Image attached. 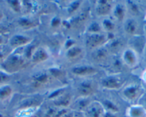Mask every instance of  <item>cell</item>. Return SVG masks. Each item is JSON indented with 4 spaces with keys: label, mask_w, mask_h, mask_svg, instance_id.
I'll use <instances>...</instances> for the list:
<instances>
[{
    "label": "cell",
    "mask_w": 146,
    "mask_h": 117,
    "mask_svg": "<svg viewBox=\"0 0 146 117\" xmlns=\"http://www.w3.org/2000/svg\"><path fill=\"white\" fill-rule=\"evenodd\" d=\"M25 65L23 57L19 54H12L5 58L0 63V69L7 74L16 72L22 69Z\"/></svg>",
    "instance_id": "1"
},
{
    "label": "cell",
    "mask_w": 146,
    "mask_h": 117,
    "mask_svg": "<svg viewBox=\"0 0 146 117\" xmlns=\"http://www.w3.org/2000/svg\"><path fill=\"white\" fill-rule=\"evenodd\" d=\"M143 94V89L140 85L137 83H132L124 88L123 96L126 100L129 101H134L140 98Z\"/></svg>",
    "instance_id": "2"
},
{
    "label": "cell",
    "mask_w": 146,
    "mask_h": 117,
    "mask_svg": "<svg viewBox=\"0 0 146 117\" xmlns=\"http://www.w3.org/2000/svg\"><path fill=\"white\" fill-rule=\"evenodd\" d=\"M123 62L129 67H135L138 63V56L133 49L127 48L122 55Z\"/></svg>",
    "instance_id": "3"
},
{
    "label": "cell",
    "mask_w": 146,
    "mask_h": 117,
    "mask_svg": "<svg viewBox=\"0 0 146 117\" xmlns=\"http://www.w3.org/2000/svg\"><path fill=\"white\" fill-rule=\"evenodd\" d=\"M106 42V37L104 34H91L87 38L86 46L89 48L95 49L101 45H103Z\"/></svg>",
    "instance_id": "4"
},
{
    "label": "cell",
    "mask_w": 146,
    "mask_h": 117,
    "mask_svg": "<svg viewBox=\"0 0 146 117\" xmlns=\"http://www.w3.org/2000/svg\"><path fill=\"white\" fill-rule=\"evenodd\" d=\"M85 111L88 117H103L105 111L102 104L99 102L90 103Z\"/></svg>",
    "instance_id": "5"
},
{
    "label": "cell",
    "mask_w": 146,
    "mask_h": 117,
    "mask_svg": "<svg viewBox=\"0 0 146 117\" xmlns=\"http://www.w3.org/2000/svg\"><path fill=\"white\" fill-rule=\"evenodd\" d=\"M122 81L116 76H108L102 79V85L108 89H117L122 86Z\"/></svg>",
    "instance_id": "6"
},
{
    "label": "cell",
    "mask_w": 146,
    "mask_h": 117,
    "mask_svg": "<svg viewBox=\"0 0 146 117\" xmlns=\"http://www.w3.org/2000/svg\"><path fill=\"white\" fill-rule=\"evenodd\" d=\"M72 73L73 74H75L77 76H90V75L94 74L97 73L96 69L91 66H75V67L72 69Z\"/></svg>",
    "instance_id": "7"
},
{
    "label": "cell",
    "mask_w": 146,
    "mask_h": 117,
    "mask_svg": "<svg viewBox=\"0 0 146 117\" xmlns=\"http://www.w3.org/2000/svg\"><path fill=\"white\" fill-rule=\"evenodd\" d=\"M30 39L21 34H15L9 40V45L13 48L23 47L30 42Z\"/></svg>",
    "instance_id": "8"
},
{
    "label": "cell",
    "mask_w": 146,
    "mask_h": 117,
    "mask_svg": "<svg viewBox=\"0 0 146 117\" xmlns=\"http://www.w3.org/2000/svg\"><path fill=\"white\" fill-rule=\"evenodd\" d=\"M127 114L129 117H146V109L140 104L132 105L127 108Z\"/></svg>",
    "instance_id": "9"
},
{
    "label": "cell",
    "mask_w": 146,
    "mask_h": 117,
    "mask_svg": "<svg viewBox=\"0 0 146 117\" xmlns=\"http://www.w3.org/2000/svg\"><path fill=\"white\" fill-rule=\"evenodd\" d=\"M113 8L111 4L107 1H100L96 7V13L100 16H105L110 13Z\"/></svg>",
    "instance_id": "10"
},
{
    "label": "cell",
    "mask_w": 146,
    "mask_h": 117,
    "mask_svg": "<svg viewBox=\"0 0 146 117\" xmlns=\"http://www.w3.org/2000/svg\"><path fill=\"white\" fill-rule=\"evenodd\" d=\"M94 89H95V87H94L93 83L90 81H84L78 86L79 93L81 95L85 96V97L92 94L94 92Z\"/></svg>",
    "instance_id": "11"
},
{
    "label": "cell",
    "mask_w": 146,
    "mask_h": 117,
    "mask_svg": "<svg viewBox=\"0 0 146 117\" xmlns=\"http://www.w3.org/2000/svg\"><path fill=\"white\" fill-rule=\"evenodd\" d=\"M124 29L129 35H135L138 30V23L135 19H127L124 24Z\"/></svg>",
    "instance_id": "12"
},
{
    "label": "cell",
    "mask_w": 146,
    "mask_h": 117,
    "mask_svg": "<svg viewBox=\"0 0 146 117\" xmlns=\"http://www.w3.org/2000/svg\"><path fill=\"white\" fill-rule=\"evenodd\" d=\"M49 55L47 51L43 49H39L34 51L32 56V60L34 63H41L48 58Z\"/></svg>",
    "instance_id": "13"
},
{
    "label": "cell",
    "mask_w": 146,
    "mask_h": 117,
    "mask_svg": "<svg viewBox=\"0 0 146 117\" xmlns=\"http://www.w3.org/2000/svg\"><path fill=\"white\" fill-rule=\"evenodd\" d=\"M127 12V8L125 5L118 4L113 9V14L115 19L118 21H123L125 19Z\"/></svg>",
    "instance_id": "14"
},
{
    "label": "cell",
    "mask_w": 146,
    "mask_h": 117,
    "mask_svg": "<svg viewBox=\"0 0 146 117\" xmlns=\"http://www.w3.org/2000/svg\"><path fill=\"white\" fill-rule=\"evenodd\" d=\"M50 76L47 73H40L34 76V85L36 86H40L42 85L46 84L50 81Z\"/></svg>",
    "instance_id": "15"
},
{
    "label": "cell",
    "mask_w": 146,
    "mask_h": 117,
    "mask_svg": "<svg viewBox=\"0 0 146 117\" xmlns=\"http://www.w3.org/2000/svg\"><path fill=\"white\" fill-rule=\"evenodd\" d=\"M102 105L105 111L114 113V114L119 111V108L117 107V106L110 100H105L102 102Z\"/></svg>",
    "instance_id": "16"
},
{
    "label": "cell",
    "mask_w": 146,
    "mask_h": 117,
    "mask_svg": "<svg viewBox=\"0 0 146 117\" xmlns=\"http://www.w3.org/2000/svg\"><path fill=\"white\" fill-rule=\"evenodd\" d=\"M12 93V89L9 85L4 84L0 86V100L9 98Z\"/></svg>",
    "instance_id": "17"
},
{
    "label": "cell",
    "mask_w": 146,
    "mask_h": 117,
    "mask_svg": "<svg viewBox=\"0 0 146 117\" xmlns=\"http://www.w3.org/2000/svg\"><path fill=\"white\" fill-rule=\"evenodd\" d=\"M82 49L80 47L76 46H72V47L69 48L67 51V57L70 59H75L82 54Z\"/></svg>",
    "instance_id": "18"
},
{
    "label": "cell",
    "mask_w": 146,
    "mask_h": 117,
    "mask_svg": "<svg viewBox=\"0 0 146 117\" xmlns=\"http://www.w3.org/2000/svg\"><path fill=\"white\" fill-rule=\"evenodd\" d=\"M102 28L108 32H111L115 29L114 23L110 19H104L102 23Z\"/></svg>",
    "instance_id": "19"
},
{
    "label": "cell",
    "mask_w": 146,
    "mask_h": 117,
    "mask_svg": "<svg viewBox=\"0 0 146 117\" xmlns=\"http://www.w3.org/2000/svg\"><path fill=\"white\" fill-rule=\"evenodd\" d=\"M8 5L14 12L19 13L22 9V4L18 1H8Z\"/></svg>",
    "instance_id": "20"
},
{
    "label": "cell",
    "mask_w": 146,
    "mask_h": 117,
    "mask_svg": "<svg viewBox=\"0 0 146 117\" xmlns=\"http://www.w3.org/2000/svg\"><path fill=\"white\" fill-rule=\"evenodd\" d=\"M70 99L69 97H62L60 98H58L55 104H57L59 106H67L70 104Z\"/></svg>",
    "instance_id": "21"
},
{
    "label": "cell",
    "mask_w": 146,
    "mask_h": 117,
    "mask_svg": "<svg viewBox=\"0 0 146 117\" xmlns=\"http://www.w3.org/2000/svg\"><path fill=\"white\" fill-rule=\"evenodd\" d=\"M19 24L22 27H26V28H29L31 26H33V22H31L29 19H25V18H21L20 19L18 22Z\"/></svg>",
    "instance_id": "22"
},
{
    "label": "cell",
    "mask_w": 146,
    "mask_h": 117,
    "mask_svg": "<svg viewBox=\"0 0 146 117\" xmlns=\"http://www.w3.org/2000/svg\"><path fill=\"white\" fill-rule=\"evenodd\" d=\"M128 5L129 8H130L132 13L135 15L138 14L140 13V7H139L137 4L135 3V2H128Z\"/></svg>",
    "instance_id": "23"
},
{
    "label": "cell",
    "mask_w": 146,
    "mask_h": 117,
    "mask_svg": "<svg viewBox=\"0 0 146 117\" xmlns=\"http://www.w3.org/2000/svg\"><path fill=\"white\" fill-rule=\"evenodd\" d=\"M90 101L88 99H82L79 101L78 107V108H80V109L81 110H83V109L85 110L87 108H88V106L90 105Z\"/></svg>",
    "instance_id": "24"
},
{
    "label": "cell",
    "mask_w": 146,
    "mask_h": 117,
    "mask_svg": "<svg viewBox=\"0 0 146 117\" xmlns=\"http://www.w3.org/2000/svg\"><path fill=\"white\" fill-rule=\"evenodd\" d=\"M100 26L98 23H92V24L90 26L89 32H91V34H95L100 31Z\"/></svg>",
    "instance_id": "25"
},
{
    "label": "cell",
    "mask_w": 146,
    "mask_h": 117,
    "mask_svg": "<svg viewBox=\"0 0 146 117\" xmlns=\"http://www.w3.org/2000/svg\"><path fill=\"white\" fill-rule=\"evenodd\" d=\"M107 52L108 51L105 49H100L97 52V57L96 58L98 60H103L106 58L107 57Z\"/></svg>",
    "instance_id": "26"
},
{
    "label": "cell",
    "mask_w": 146,
    "mask_h": 117,
    "mask_svg": "<svg viewBox=\"0 0 146 117\" xmlns=\"http://www.w3.org/2000/svg\"><path fill=\"white\" fill-rule=\"evenodd\" d=\"M9 79V74L1 70L0 72V86L5 84V82Z\"/></svg>",
    "instance_id": "27"
},
{
    "label": "cell",
    "mask_w": 146,
    "mask_h": 117,
    "mask_svg": "<svg viewBox=\"0 0 146 117\" xmlns=\"http://www.w3.org/2000/svg\"><path fill=\"white\" fill-rule=\"evenodd\" d=\"M80 2H73V3L70 5V7H69L68 9L69 13H72L73 12H75V11L78 9V7L80 6Z\"/></svg>",
    "instance_id": "28"
},
{
    "label": "cell",
    "mask_w": 146,
    "mask_h": 117,
    "mask_svg": "<svg viewBox=\"0 0 146 117\" xmlns=\"http://www.w3.org/2000/svg\"><path fill=\"white\" fill-rule=\"evenodd\" d=\"M121 45L120 44V41L118 39H115L114 41H113V42L110 44V48L113 50L117 49L120 47V46Z\"/></svg>",
    "instance_id": "29"
},
{
    "label": "cell",
    "mask_w": 146,
    "mask_h": 117,
    "mask_svg": "<svg viewBox=\"0 0 146 117\" xmlns=\"http://www.w3.org/2000/svg\"><path fill=\"white\" fill-rule=\"evenodd\" d=\"M140 102L141 104H139L143 106H144V105H146V92L143 93L141 97H140Z\"/></svg>",
    "instance_id": "30"
},
{
    "label": "cell",
    "mask_w": 146,
    "mask_h": 117,
    "mask_svg": "<svg viewBox=\"0 0 146 117\" xmlns=\"http://www.w3.org/2000/svg\"><path fill=\"white\" fill-rule=\"evenodd\" d=\"M103 117H117V116L115 115V114H114V113L105 111V114H104Z\"/></svg>",
    "instance_id": "31"
},
{
    "label": "cell",
    "mask_w": 146,
    "mask_h": 117,
    "mask_svg": "<svg viewBox=\"0 0 146 117\" xmlns=\"http://www.w3.org/2000/svg\"><path fill=\"white\" fill-rule=\"evenodd\" d=\"M60 19H58L57 17H56V18H54V19H53L52 22V25L54 26H57L60 24Z\"/></svg>",
    "instance_id": "32"
},
{
    "label": "cell",
    "mask_w": 146,
    "mask_h": 117,
    "mask_svg": "<svg viewBox=\"0 0 146 117\" xmlns=\"http://www.w3.org/2000/svg\"><path fill=\"white\" fill-rule=\"evenodd\" d=\"M7 30V29L5 26L0 24V35H3L5 33H6Z\"/></svg>",
    "instance_id": "33"
},
{
    "label": "cell",
    "mask_w": 146,
    "mask_h": 117,
    "mask_svg": "<svg viewBox=\"0 0 146 117\" xmlns=\"http://www.w3.org/2000/svg\"><path fill=\"white\" fill-rule=\"evenodd\" d=\"M5 58H6V57H5V54H3V52H2V51H0V63L2 62H3V61L5 60Z\"/></svg>",
    "instance_id": "34"
},
{
    "label": "cell",
    "mask_w": 146,
    "mask_h": 117,
    "mask_svg": "<svg viewBox=\"0 0 146 117\" xmlns=\"http://www.w3.org/2000/svg\"><path fill=\"white\" fill-rule=\"evenodd\" d=\"M4 43H5V39L3 35H0V46H2Z\"/></svg>",
    "instance_id": "35"
},
{
    "label": "cell",
    "mask_w": 146,
    "mask_h": 117,
    "mask_svg": "<svg viewBox=\"0 0 146 117\" xmlns=\"http://www.w3.org/2000/svg\"><path fill=\"white\" fill-rule=\"evenodd\" d=\"M142 78H143V81H144L145 82H146V70L143 73V74H142Z\"/></svg>",
    "instance_id": "36"
},
{
    "label": "cell",
    "mask_w": 146,
    "mask_h": 117,
    "mask_svg": "<svg viewBox=\"0 0 146 117\" xmlns=\"http://www.w3.org/2000/svg\"><path fill=\"white\" fill-rule=\"evenodd\" d=\"M2 18H3V14H2V12L0 11V19H2Z\"/></svg>",
    "instance_id": "37"
},
{
    "label": "cell",
    "mask_w": 146,
    "mask_h": 117,
    "mask_svg": "<svg viewBox=\"0 0 146 117\" xmlns=\"http://www.w3.org/2000/svg\"><path fill=\"white\" fill-rule=\"evenodd\" d=\"M144 54H145V57H146V45L145 46V49H144Z\"/></svg>",
    "instance_id": "38"
},
{
    "label": "cell",
    "mask_w": 146,
    "mask_h": 117,
    "mask_svg": "<svg viewBox=\"0 0 146 117\" xmlns=\"http://www.w3.org/2000/svg\"><path fill=\"white\" fill-rule=\"evenodd\" d=\"M0 117H4V115L2 114H1V113H0Z\"/></svg>",
    "instance_id": "39"
},
{
    "label": "cell",
    "mask_w": 146,
    "mask_h": 117,
    "mask_svg": "<svg viewBox=\"0 0 146 117\" xmlns=\"http://www.w3.org/2000/svg\"><path fill=\"white\" fill-rule=\"evenodd\" d=\"M145 62H146V57H145Z\"/></svg>",
    "instance_id": "40"
},
{
    "label": "cell",
    "mask_w": 146,
    "mask_h": 117,
    "mask_svg": "<svg viewBox=\"0 0 146 117\" xmlns=\"http://www.w3.org/2000/svg\"></svg>",
    "instance_id": "41"
}]
</instances>
